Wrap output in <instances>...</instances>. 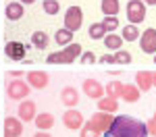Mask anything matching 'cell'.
<instances>
[{"instance_id": "obj_1", "label": "cell", "mask_w": 156, "mask_h": 137, "mask_svg": "<svg viewBox=\"0 0 156 137\" xmlns=\"http://www.w3.org/2000/svg\"><path fill=\"white\" fill-rule=\"evenodd\" d=\"M106 137H148L146 123L133 118L129 114H119L117 118H112V125L108 129Z\"/></svg>"}, {"instance_id": "obj_2", "label": "cell", "mask_w": 156, "mask_h": 137, "mask_svg": "<svg viewBox=\"0 0 156 137\" xmlns=\"http://www.w3.org/2000/svg\"><path fill=\"white\" fill-rule=\"evenodd\" d=\"M81 56V46L79 44H69L67 48H62L60 52H52L46 56L48 64H71L75 58Z\"/></svg>"}, {"instance_id": "obj_3", "label": "cell", "mask_w": 156, "mask_h": 137, "mask_svg": "<svg viewBox=\"0 0 156 137\" xmlns=\"http://www.w3.org/2000/svg\"><path fill=\"white\" fill-rule=\"evenodd\" d=\"M112 118H115V116H112L110 112H102V110H100V112H96V114H94V116L87 121V125H90V127L96 131L98 135L102 137V135H104V133L108 131V129H110V125H112Z\"/></svg>"}, {"instance_id": "obj_4", "label": "cell", "mask_w": 156, "mask_h": 137, "mask_svg": "<svg viewBox=\"0 0 156 137\" xmlns=\"http://www.w3.org/2000/svg\"><path fill=\"white\" fill-rule=\"evenodd\" d=\"M127 19L131 25H137L146 19V4L142 0H129L127 2Z\"/></svg>"}, {"instance_id": "obj_5", "label": "cell", "mask_w": 156, "mask_h": 137, "mask_svg": "<svg viewBox=\"0 0 156 137\" xmlns=\"http://www.w3.org/2000/svg\"><path fill=\"white\" fill-rule=\"evenodd\" d=\"M81 25H83V12H81V9L79 6L67 9V12H65V29L77 31Z\"/></svg>"}, {"instance_id": "obj_6", "label": "cell", "mask_w": 156, "mask_h": 137, "mask_svg": "<svg viewBox=\"0 0 156 137\" xmlns=\"http://www.w3.org/2000/svg\"><path fill=\"white\" fill-rule=\"evenodd\" d=\"M29 83H23V81H9L6 83V96L11 100H25L29 96Z\"/></svg>"}, {"instance_id": "obj_7", "label": "cell", "mask_w": 156, "mask_h": 137, "mask_svg": "<svg viewBox=\"0 0 156 137\" xmlns=\"http://www.w3.org/2000/svg\"><path fill=\"white\" fill-rule=\"evenodd\" d=\"M83 94L92 100H100V98H104L106 91H104V87L100 85V81H96V79H85L83 81Z\"/></svg>"}, {"instance_id": "obj_8", "label": "cell", "mask_w": 156, "mask_h": 137, "mask_svg": "<svg viewBox=\"0 0 156 137\" xmlns=\"http://www.w3.org/2000/svg\"><path fill=\"white\" fill-rule=\"evenodd\" d=\"M140 46H142V50L148 52V54L156 52V29H152V27L146 29L144 33L140 36Z\"/></svg>"}, {"instance_id": "obj_9", "label": "cell", "mask_w": 156, "mask_h": 137, "mask_svg": "<svg viewBox=\"0 0 156 137\" xmlns=\"http://www.w3.org/2000/svg\"><path fill=\"white\" fill-rule=\"evenodd\" d=\"M62 123L67 129H81L83 127V114L77 110H67L62 116Z\"/></svg>"}, {"instance_id": "obj_10", "label": "cell", "mask_w": 156, "mask_h": 137, "mask_svg": "<svg viewBox=\"0 0 156 137\" xmlns=\"http://www.w3.org/2000/svg\"><path fill=\"white\" fill-rule=\"evenodd\" d=\"M23 133V125L17 121L15 116H6L4 118V137H19Z\"/></svg>"}, {"instance_id": "obj_11", "label": "cell", "mask_w": 156, "mask_h": 137, "mask_svg": "<svg viewBox=\"0 0 156 137\" xmlns=\"http://www.w3.org/2000/svg\"><path fill=\"white\" fill-rule=\"evenodd\" d=\"M27 83H29V87L42 89L48 85V73L46 71H31V73H27Z\"/></svg>"}, {"instance_id": "obj_12", "label": "cell", "mask_w": 156, "mask_h": 137, "mask_svg": "<svg viewBox=\"0 0 156 137\" xmlns=\"http://www.w3.org/2000/svg\"><path fill=\"white\" fill-rule=\"evenodd\" d=\"M4 52H6V56L11 60H23L25 58V46L21 42H9L4 46Z\"/></svg>"}, {"instance_id": "obj_13", "label": "cell", "mask_w": 156, "mask_h": 137, "mask_svg": "<svg viewBox=\"0 0 156 137\" xmlns=\"http://www.w3.org/2000/svg\"><path fill=\"white\" fill-rule=\"evenodd\" d=\"M19 118L21 121H34L36 118V102L25 100L19 104Z\"/></svg>"}, {"instance_id": "obj_14", "label": "cell", "mask_w": 156, "mask_h": 137, "mask_svg": "<svg viewBox=\"0 0 156 137\" xmlns=\"http://www.w3.org/2000/svg\"><path fill=\"white\" fill-rule=\"evenodd\" d=\"M135 83H137L140 91H150V87L154 85L152 83V73L150 71H140V73L135 75Z\"/></svg>"}, {"instance_id": "obj_15", "label": "cell", "mask_w": 156, "mask_h": 137, "mask_svg": "<svg viewBox=\"0 0 156 137\" xmlns=\"http://www.w3.org/2000/svg\"><path fill=\"white\" fill-rule=\"evenodd\" d=\"M121 98L125 102H137L140 100V89L137 85H131V83H123V91H121Z\"/></svg>"}, {"instance_id": "obj_16", "label": "cell", "mask_w": 156, "mask_h": 137, "mask_svg": "<svg viewBox=\"0 0 156 137\" xmlns=\"http://www.w3.org/2000/svg\"><path fill=\"white\" fill-rule=\"evenodd\" d=\"M60 98H62V104L65 106H77L79 104V96H77V91L73 89V87H65L62 91H60Z\"/></svg>"}, {"instance_id": "obj_17", "label": "cell", "mask_w": 156, "mask_h": 137, "mask_svg": "<svg viewBox=\"0 0 156 137\" xmlns=\"http://www.w3.org/2000/svg\"><path fill=\"white\" fill-rule=\"evenodd\" d=\"M34 123L40 131H46V129H52V125H54V116L48 114V112H44V114H36V118H34Z\"/></svg>"}, {"instance_id": "obj_18", "label": "cell", "mask_w": 156, "mask_h": 137, "mask_svg": "<svg viewBox=\"0 0 156 137\" xmlns=\"http://www.w3.org/2000/svg\"><path fill=\"white\" fill-rule=\"evenodd\" d=\"M23 17V4L21 2H11L6 6V19L9 21H19Z\"/></svg>"}, {"instance_id": "obj_19", "label": "cell", "mask_w": 156, "mask_h": 137, "mask_svg": "<svg viewBox=\"0 0 156 137\" xmlns=\"http://www.w3.org/2000/svg\"><path fill=\"white\" fill-rule=\"evenodd\" d=\"M100 9H102V12H104L106 17H117L121 6H119V0H102Z\"/></svg>"}, {"instance_id": "obj_20", "label": "cell", "mask_w": 156, "mask_h": 137, "mask_svg": "<svg viewBox=\"0 0 156 137\" xmlns=\"http://www.w3.org/2000/svg\"><path fill=\"white\" fill-rule=\"evenodd\" d=\"M54 39H56V44L58 46H69L71 44V39H73V31H69V29H58L56 33H54Z\"/></svg>"}, {"instance_id": "obj_21", "label": "cell", "mask_w": 156, "mask_h": 137, "mask_svg": "<svg viewBox=\"0 0 156 137\" xmlns=\"http://www.w3.org/2000/svg\"><path fill=\"white\" fill-rule=\"evenodd\" d=\"M117 106H119V102H117V100H112V98H100V102H98V108H100V110L102 112H110V114H112V112H117Z\"/></svg>"}, {"instance_id": "obj_22", "label": "cell", "mask_w": 156, "mask_h": 137, "mask_svg": "<svg viewBox=\"0 0 156 137\" xmlns=\"http://www.w3.org/2000/svg\"><path fill=\"white\" fill-rule=\"evenodd\" d=\"M121 44H123V37L117 36V33L104 36V46H106L108 50H121Z\"/></svg>"}, {"instance_id": "obj_23", "label": "cell", "mask_w": 156, "mask_h": 137, "mask_svg": "<svg viewBox=\"0 0 156 137\" xmlns=\"http://www.w3.org/2000/svg\"><path fill=\"white\" fill-rule=\"evenodd\" d=\"M121 37H123V39H127V42H133V39H137V37H140V31H137V27H135V25H125V27H123V31H121Z\"/></svg>"}, {"instance_id": "obj_24", "label": "cell", "mask_w": 156, "mask_h": 137, "mask_svg": "<svg viewBox=\"0 0 156 137\" xmlns=\"http://www.w3.org/2000/svg\"><path fill=\"white\" fill-rule=\"evenodd\" d=\"M31 44L36 46V48L44 50L48 46V33H44V31H36L34 36H31Z\"/></svg>"}, {"instance_id": "obj_25", "label": "cell", "mask_w": 156, "mask_h": 137, "mask_svg": "<svg viewBox=\"0 0 156 137\" xmlns=\"http://www.w3.org/2000/svg\"><path fill=\"white\" fill-rule=\"evenodd\" d=\"M104 91L108 94V98L117 100V98H121V91H123V83H119V81H112V83H108V85L104 87Z\"/></svg>"}, {"instance_id": "obj_26", "label": "cell", "mask_w": 156, "mask_h": 137, "mask_svg": "<svg viewBox=\"0 0 156 137\" xmlns=\"http://www.w3.org/2000/svg\"><path fill=\"white\" fill-rule=\"evenodd\" d=\"M100 25L104 27V31H117V27H119V19H117V17H104Z\"/></svg>"}, {"instance_id": "obj_27", "label": "cell", "mask_w": 156, "mask_h": 137, "mask_svg": "<svg viewBox=\"0 0 156 137\" xmlns=\"http://www.w3.org/2000/svg\"><path fill=\"white\" fill-rule=\"evenodd\" d=\"M112 56H115V62H119V64H129L131 62V54L127 50H117Z\"/></svg>"}, {"instance_id": "obj_28", "label": "cell", "mask_w": 156, "mask_h": 137, "mask_svg": "<svg viewBox=\"0 0 156 137\" xmlns=\"http://www.w3.org/2000/svg\"><path fill=\"white\" fill-rule=\"evenodd\" d=\"M104 36H106V31H104V27L100 23L90 25V37H92V39H100V37H104Z\"/></svg>"}, {"instance_id": "obj_29", "label": "cell", "mask_w": 156, "mask_h": 137, "mask_svg": "<svg viewBox=\"0 0 156 137\" xmlns=\"http://www.w3.org/2000/svg\"><path fill=\"white\" fill-rule=\"evenodd\" d=\"M44 12H48V15H56V12L60 11V4L56 2V0H44Z\"/></svg>"}, {"instance_id": "obj_30", "label": "cell", "mask_w": 156, "mask_h": 137, "mask_svg": "<svg viewBox=\"0 0 156 137\" xmlns=\"http://www.w3.org/2000/svg\"><path fill=\"white\" fill-rule=\"evenodd\" d=\"M79 137H100V135H98L96 131H94L90 125L85 123V125H83V129H81V135H79Z\"/></svg>"}, {"instance_id": "obj_31", "label": "cell", "mask_w": 156, "mask_h": 137, "mask_svg": "<svg viewBox=\"0 0 156 137\" xmlns=\"http://www.w3.org/2000/svg\"><path fill=\"white\" fill-rule=\"evenodd\" d=\"M146 131H148L150 137H156V121L154 118H150V121L146 123Z\"/></svg>"}, {"instance_id": "obj_32", "label": "cell", "mask_w": 156, "mask_h": 137, "mask_svg": "<svg viewBox=\"0 0 156 137\" xmlns=\"http://www.w3.org/2000/svg\"><path fill=\"white\" fill-rule=\"evenodd\" d=\"M81 62L83 64H92V62H96V56L92 52H81Z\"/></svg>"}, {"instance_id": "obj_33", "label": "cell", "mask_w": 156, "mask_h": 137, "mask_svg": "<svg viewBox=\"0 0 156 137\" xmlns=\"http://www.w3.org/2000/svg\"><path fill=\"white\" fill-rule=\"evenodd\" d=\"M100 62H104V64H110V62H115V56H112V54H104V56L100 58Z\"/></svg>"}, {"instance_id": "obj_34", "label": "cell", "mask_w": 156, "mask_h": 137, "mask_svg": "<svg viewBox=\"0 0 156 137\" xmlns=\"http://www.w3.org/2000/svg\"><path fill=\"white\" fill-rule=\"evenodd\" d=\"M34 137H52V135H48V133H44V131H40V133H36Z\"/></svg>"}, {"instance_id": "obj_35", "label": "cell", "mask_w": 156, "mask_h": 137, "mask_svg": "<svg viewBox=\"0 0 156 137\" xmlns=\"http://www.w3.org/2000/svg\"><path fill=\"white\" fill-rule=\"evenodd\" d=\"M21 75H23V73H21V71H15V73H11V77H17V79H19Z\"/></svg>"}, {"instance_id": "obj_36", "label": "cell", "mask_w": 156, "mask_h": 137, "mask_svg": "<svg viewBox=\"0 0 156 137\" xmlns=\"http://www.w3.org/2000/svg\"><path fill=\"white\" fill-rule=\"evenodd\" d=\"M19 2H21V4H34L36 0H19Z\"/></svg>"}, {"instance_id": "obj_37", "label": "cell", "mask_w": 156, "mask_h": 137, "mask_svg": "<svg viewBox=\"0 0 156 137\" xmlns=\"http://www.w3.org/2000/svg\"><path fill=\"white\" fill-rule=\"evenodd\" d=\"M146 4H150V6H156V0H144Z\"/></svg>"}, {"instance_id": "obj_38", "label": "cell", "mask_w": 156, "mask_h": 137, "mask_svg": "<svg viewBox=\"0 0 156 137\" xmlns=\"http://www.w3.org/2000/svg\"><path fill=\"white\" fill-rule=\"evenodd\" d=\"M152 83H154V87H156V71L152 73Z\"/></svg>"}, {"instance_id": "obj_39", "label": "cell", "mask_w": 156, "mask_h": 137, "mask_svg": "<svg viewBox=\"0 0 156 137\" xmlns=\"http://www.w3.org/2000/svg\"><path fill=\"white\" fill-rule=\"evenodd\" d=\"M154 121H156V112H154Z\"/></svg>"}, {"instance_id": "obj_40", "label": "cell", "mask_w": 156, "mask_h": 137, "mask_svg": "<svg viewBox=\"0 0 156 137\" xmlns=\"http://www.w3.org/2000/svg\"><path fill=\"white\" fill-rule=\"evenodd\" d=\"M154 62H156V56H154Z\"/></svg>"}, {"instance_id": "obj_41", "label": "cell", "mask_w": 156, "mask_h": 137, "mask_svg": "<svg viewBox=\"0 0 156 137\" xmlns=\"http://www.w3.org/2000/svg\"><path fill=\"white\" fill-rule=\"evenodd\" d=\"M102 137H106V135H102Z\"/></svg>"}]
</instances>
